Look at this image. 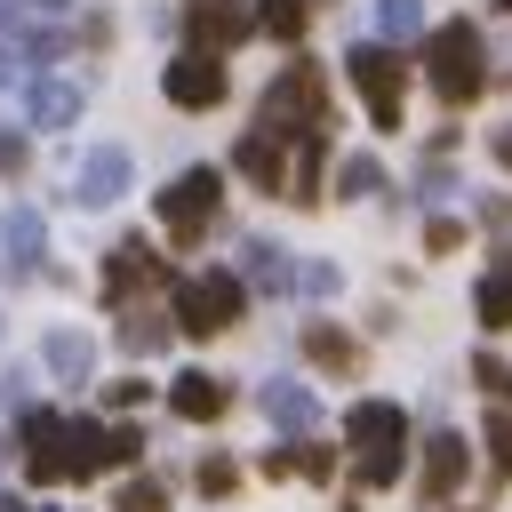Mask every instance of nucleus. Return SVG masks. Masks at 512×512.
<instances>
[{
  "label": "nucleus",
  "mask_w": 512,
  "mask_h": 512,
  "mask_svg": "<svg viewBox=\"0 0 512 512\" xmlns=\"http://www.w3.org/2000/svg\"><path fill=\"white\" fill-rule=\"evenodd\" d=\"M256 24H264L272 40H304V24H312V0H256Z\"/></svg>",
  "instance_id": "4be33fe9"
},
{
  "label": "nucleus",
  "mask_w": 512,
  "mask_h": 512,
  "mask_svg": "<svg viewBox=\"0 0 512 512\" xmlns=\"http://www.w3.org/2000/svg\"><path fill=\"white\" fill-rule=\"evenodd\" d=\"M24 8H40V16H64V8H72V0H24Z\"/></svg>",
  "instance_id": "4c0bfd02"
},
{
  "label": "nucleus",
  "mask_w": 512,
  "mask_h": 512,
  "mask_svg": "<svg viewBox=\"0 0 512 512\" xmlns=\"http://www.w3.org/2000/svg\"><path fill=\"white\" fill-rule=\"evenodd\" d=\"M216 200H224V176H216V168H184V176L160 192V224H168V240L192 248V240L216 224Z\"/></svg>",
  "instance_id": "423d86ee"
},
{
  "label": "nucleus",
  "mask_w": 512,
  "mask_h": 512,
  "mask_svg": "<svg viewBox=\"0 0 512 512\" xmlns=\"http://www.w3.org/2000/svg\"><path fill=\"white\" fill-rule=\"evenodd\" d=\"M296 280H304V288H312V296H336V280H344V272H336V264H304V272H296Z\"/></svg>",
  "instance_id": "473e14b6"
},
{
  "label": "nucleus",
  "mask_w": 512,
  "mask_h": 512,
  "mask_svg": "<svg viewBox=\"0 0 512 512\" xmlns=\"http://www.w3.org/2000/svg\"><path fill=\"white\" fill-rule=\"evenodd\" d=\"M232 480H240L232 456H208V464H200V496H232Z\"/></svg>",
  "instance_id": "c85d7f7f"
},
{
  "label": "nucleus",
  "mask_w": 512,
  "mask_h": 512,
  "mask_svg": "<svg viewBox=\"0 0 512 512\" xmlns=\"http://www.w3.org/2000/svg\"><path fill=\"white\" fill-rule=\"evenodd\" d=\"M160 88H168V104H184V112H208V104H224V64H216L208 48H184V56L160 72Z\"/></svg>",
  "instance_id": "6e6552de"
},
{
  "label": "nucleus",
  "mask_w": 512,
  "mask_h": 512,
  "mask_svg": "<svg viewBox=\"0 0 512 512\" xmlns=\"http://www.w3.org/2000/svg\"><path fill=\"white\" fill-rule=\"evenodd\" d=\"M0 512H32V504H24V496H8V488H0Z\"/></svg>",
  "instance_id": "58836bf2"
},
{
  "label": "nucleus",
  "mask_w": 512,
  "mask_h": 512,
  "mask_svg": "<svg viewBox=\"0 0 512 512\" xmlns=\"http://www.w3.org/2000/svg\"><path fill=\"white\" fill-rule=\"evenodd\" d=\"M24 472L32 480H64V416H48V408L24 416Z\"/></svg>",
  "instance_id": "ddd939ff"
},
{
  "label": "nucleus",
  "mask_w": 512,
  "mask_h": 512,
  "mask_svg": "<svg viewBox=\"0 0 512 512\" xmlns=\"http://www.w3.org/2000/svg\"><path fill=\"white\" fill-rule=\"evenodd\" d=\"M24 400H32V376L8 368V376H0V408H24Z\"/></svg>",
  "instance_id": "f704fd0d"
},
{
  "label": "nucleus",
  "mask_w": 512,
  "mask_h": 512,
  "mask_svg": "<svg viewBox=\"0 0 512 512\" xmlns=\"http://www.w3.org/2000/svg\"><path fill=\"white\" fill-rule=\"evenodd\" d=\"M0 16H16V8H8V0H0Z\"/></svg>",
  "instance_id": "a19ab883"
},
{
  "label": "nucleus",
  "mask_w": 512,
  "mask_h": 512,
  "mask_svg": "<svg viewBox=\"0 0 512 512\" xmlns=\"http://www.w3.org/2000/svg\"><path fill=\"white\" fill-rule=\"evenodd\" d=\"M72 192H80L88 208H112V200L128 192V152H120V144L88 152V160H80V184H72Z\"/></svg>",
  "instance_id": "4468645a"
},
{
  "label": "nucleus",
  "mask_w": 512,
  "mask_h": 512,
  "mask_svg": "<svg viewBox=\"0 0 512 512\" xmlns=\"http://www.w3.org/2000/svg\"><path fill=\"white\" fill-rule=\"evenodd\" d=\"M8 80H24V56H16V48H0V88H8Z\"/></svg>",
  "instance_id": "c9c22d12"
},
{
  "label": "nucleus",
  "mask_w": 512,
  "mask_h": 512,
  "mask_svg": "<svg viewBox=\"0 0 512 512\" xmlns=\"http://www.w3.org/2000/svg\"><path fill=\"white\" fill-rule=\"evenodd\" d=\"M296 472H304V480H328V472H336V448L304 440V448H296Z\"/></svg>",
  "instance_id": "cd10ccee"
},
{
  "label": "nucleus",
  "mask_w": 512,
  "mask_h": 512,
  "mask_svg": "<svg viewBox=\"0 0 512 512\" xmlns=\"http://www.w3.org/2000/svg\"><path fill=\"white\" fill-rule=\"evenodd\" d=\"M232 168H240L248 184H264V192H288V152H280V136H272V128H248V136H240V152H232Z\"/></svg>",
  "instance_id": "f8f14e48"
},
{
  "label": "nucleus",
  "mask_w": 512,
  "mask_h": 512,
  "mask_svg": "<svg viewBox=\"0 0 512 512\" xmlns=\"http://www.w3.org/2000/svg\"><path fill=\"white\" fill-rule=\"evenodd\" d=\"M80 80H32V96H24V112H32V128H72L80 120Z\"/></svg>",
  "instance_id": "2eb2a0df"
},
{
  "label": "nucleus",
  "mask_w": 512,
  "mask_h": 512,
  "mask_svg": "<svg viewBox=\"0 0 512 512\" xmlns=\"http://www.w3.org/2000/svg\"><path fill=\"white\" fill-rule=\"evenodd\" d=\"M240 272H248V288H264V296L296 288V264H288V248H272V240H248V248H240Z\"/></svg>",
  "instance_id": "6ab92c4d"
},
{
  "label": "nucleus",
  "mask_w": 512,
  "mask_h": 512,
  "mask_svg": "<svg viewBox=\"0 0 512 512\" xmlns=\"http://www.w3.org/2000/svg\"><path fill=\"white\" fill-rule=\"evenodd\" d=\"M376 32L384 40H424V0H376Z\"/></svg>",
  "instance_id": "5701e85b"
},
{
  "label": "nucleus",
  "mask_w": 512,
  "mask_h": 512,
  "mask_svg": "<svg viewBox=\"0 0 512 512\" xmlns=\"http://www.w3.org/2000/svg\"><path fill=\"white\" fill-rule=\"evenodd\" d=\"M144 392H152V384H144V376H120V384H104V400H112V408H136V400H144Z\"/></svg>",
  "instance_id": "72a5a7b5"
},
{
  "label": "nucleus",
  "mask_w": 512,
  "mask_h": 512,
  "mask_svg": "<svg viewBox=\"0 0 512 512\" xmlns=\"http://www.w3.org/2000/svg\"><path fill=\"white\" fill-rule=\"evenodd\" d=\"M256 128H272V136H304V128H328V80H320V64H288L272 88H264V104H256Z\"/></svg>",
  "instance_id": "7ed1b4c3"
},
{
  "label": "nucleus",
  "mask_w": 512,
  "mask_h": 512,
  "mask_svg": "<svg viewBox=\"0 0 512 512\" xmlns=\"http://www.w3.org/2000/svg\"><path fill=\"white\" fill-rule=\"evenodd\" d=\"M464 472H472V448H464L456 432H432V440H424V504H448V496L464 488Z\"/></svg>",
  "instance_id": "9d476101"
},
{
  "label": "nucleus",
  "mask_w": 512,
  "mask_h": 512,
  "mask_svg": "<svg viewBox=\"0 0 512 512\" xmlns=\"http://www.w3.org/2000/svg\"><path fill=\"white\" fill-rule=\"evenodd\" d=\"M344 72H352V88L368 96V112H376V128H400V96H408V64L392 56V40H360V48L344 56Z\"/></svg>",
  "instance_id": "39448f33"
},
{
  "label": "nucleus",
  "mask_w": 512,
  "mask_h": 512,
  "mask_svg": "<svg viewBox=\"0 0 512 512\" xmlns=\"http://www.w3.org/2000/svg\"><path fill=\"white\" fill-rule=\"evenodd\" d=\"M488 456H496V472L512 480V416H488Z\"/></svg>",
  "instance_id": "c756f323"
},
{
  "label": "nucleus",
  "mask_w": 512,
  "mask_h": 512,
  "mask_svg": "<svg viewBox=\"0 0 512 512\" xmlns=\"http://www.w3.org/2000/svg\"><path fill=\"white\" fill-rule=\"evenodd\" d=\"M152 280H168V264H160L144 240H120V248L104 256V296H112V304L136 296V288H152Z\"/></svg>",
  "instance_id": "9b49d317"
},
{
  "label": "nucleus",
  "mask_w": 512,
  "mask_h": 512,
  "mask_svg": "<svg viewBox=\"0 0 512 512\" xmlns=\"http://www.w3.org/2000/svg\"><path fill=\"white\" fill-rule=\"evenodd\" d=\"M488 152H496V168H512V128H496V136H488Z\"/></svg>",
  "instance_id": "e433bc0d"
},
{
  "label": "nucleus",
  "mask_w": 512,
  "mask_h": 512,
  "mask_svg": "<svg viewBox=\"0 0 512 512\" xmlns=\"http://www.w3.org/2000/svg\"><path fill=\"white\" fill-rule=\"evenodd\" d=\"M456 240H464V224H456V216H432V224H424V248H432V256H448Z\"/></svg>",
  "instance_id": "7c9ffc66"
},
{
  "label": "nucleus",
  "mask_w": 512,
  "mask_h": 512,
  "mask_svg": "<svg viewBox=\"0 0 512 512\" xmlns=\"http://www.w3.org/2000/svg\"><path fill=\"white\" fill-rule=\"evenodd\" d=\"M424 80L440 104H472L488 88V48H480V24H432L424 32Z\"/></svg>",
  "instance_id": "f257e3e1"
},
{
  "label": "nucleus",
  "mask_w": 512,
  "mask_h": 512,
  "mask_svg": "<svg viewBox=\"0 0 512 512\" xmlns=\"http://www.w3.org/2000/svg\"><path fill=\"white\" fill-rule=\"evenodd\" d=\"M40 360H48V368H56L64 384H88V368H96V344H88L80 328H56V336L40 344Z\"/></svg>",
  "instance_id": "aec40b11"
},
{
  "label": "nucleus",
  "mask_w": 512,
  "mask_h": 512,
  "mask_svg": "<svg viewBox=\"0 0 512 512\" xmlns=\"http://www.w3.org/2000/svg\"><path fill=\"white\" fill-rule=\"evenodd\" d=\"M112 512H168V488H160V480H128Z\"/></svg>",
  "instance_id": "a878e982"
},
{
  "label": "nucleus",
  "mask_w": 512,
  "mask_h": 512,
  "mask_svg": "<svg viewBox=\"0 0 512 512\" xmlns=\"http://www.w3.org/2000/svg\"><path fill=\"white\" fill-rule=\"evenodd\" d=\"M168 408H176L184 424H216V416L232 408V384L208 376V368H184V376H168Z\"/></svg>",
  "instance_id": "1a4fd4ad"
},
{
  "label": "nucleus",
  "mask_w": 512,
  "mask_h": 512,
  "mask_svg": "<svg viewBox=\"0 0 512 512\" xmlns=\"http://www.w3.org/2000/svg\"><path fill=\"white\" fill-rule=\"evenodd\" d=\"M184 32H192V48L224 56V48H240L256 32V8L248 0H184Z\"/></svg>",
  "instance_id": "0eeeda50"
},
{
  "label": "nucleus",
  "mask_w": 512,
  "mask_h": 512,
  "mask_svg": "<svg viewBox=\"0 0 512 512\" xmlns=\"http://www.w3.org/2000/svg\"><path fill=\"white\" fill-rule=\"evenodd\" d=\"M40 248H48L40 208H8V224H0V256H8L16 272H32V264H40Z\"/></svg>",
  "instance_id": "f3484780"
},
{
  "label": "nucleus",
  "mask_w": 512,
  "mask_h": 512,
  "mask_svg": "<svg viewBox=\"0 0 512 512\" xmlns=\"http://www.w3.org/2000/svg\"><path fill=\"white\" fill-rule=\"evenodd\" d=\"M472 312H480V328H512V248L480 272V288H472Z\"/></svg>",
  "instance_id": "a211bd4d"
},
{
  "label": "nucleus",
  "mask_w": 512,
  "mask_h": 512,
  "mask_svg": "<svg viewBox=\"0 0 512 512\" xmlns=\"http://www.w3.org/2000/svg\"><path fill=\"white\" fill-rule=\"evenodd\" d=\"M496 8H504V16H512V0H496Z\"/></svg>",
  "instance_id": "79ce46f5"
},
{
  "label": "nucleus",
  "mask_w": 512,
  "mask_h": 512,
  "mask_svg": "<svg viewBox=\"0 0 512 512\" xmlns=\"http://www.w3.org/2000/svg\"><path fill=\"white\" fill-rule=\"evenodd\" d=\"M0 464H8V440H0Z\"/></svg>",
  "instance_id": "ea45409f"
},
{
  "label": "nucleus",
  "mask_w": 512,
  "mask_h": 512,
  "mask_svg": "<svg viewBox=\"0 0 512 512\" xmlns=\"http://www.w3.org/2000/svg\"><path fill=\"white\" fill-rule=\"evenodd\" d=\"M264 416H272L280 432H312V424H320V400H312V384L272 376V384H264Z\"/></svg>",
  "instance_id": "dca6fc26"
},
{
  "label": "nucleus",
  "mask_w": 512,
  "mask_h": 512,
  "mask_svg": "<svg viewBox=\"0 0 512 512\" xmlns=\"http://www.w3.org/2000/svg\"><path fill=\"white\" fill-rule=\"evenodd\" d=\"M344 440L360 448V488H392L400 480V456H408V416L392 400H360L344 416Z\"/></svg>",
  "instance_id": "f03ea898"
},
{
  "label": "nucleus",
  "mask_w": 512,
  "mask_h": 512,
  "mask_svg": "<svg viewBox=\"0 0 512 512\" xmlns=\"http://www.w3.org/2000/svg\"><path fill=\"white\" fill-rule=\"evenodd\" d=\"M120 344L144 360V352H160V344H168V320H152V312H128V320H120Z\"/></svg>",
  "instance_id": "393cba45"
},
{
  "label": "nucleus",
  "mask_w": 512,
  "mask_h": 512,
  "mask_svg": "<svg viewBox=\"0 0 512 512\" xmlns=\"http://www.w3.org/2000/svg\"><path fill=\"white\" fill-rule=\"evenodd\" d=\"M24 160H32V144H24L16 128H0V168H8V176H24Z\"/></svg>",
  "instance_id": "2f4dec72"
},
{
  "label": "nucleus",
  "mask_w": 512,
  "mask_h": 512,
  "mask_svg": "<svg viewBox=\"0 0 512 512\" xmlns=\"http://www.w3.org/2000/svg\"><path fill=\"white\" fill-rule=\"evenodd\" d=\"M304 352H312L328 376H352V368H360V352H352V336H344L336 320H312V328H304Z\"/></svg>",
  "instance_id": "412c9836"
},
{
  "label": "nucleus",
  "mask_w": 512,
  "mask_h": 512,
  "mask_svg": "<svg viewBox=\"0 0 512 512\" xmlns=\"http://www.w3.org/2000/svg\"><path fill=\"white\" fill-rule=\"evenodd\" d=\"M240 304H248V280H232V272H192V280H176V328H184V336H224V328L240 320Z\"/></svg>",
  "instance_id": "20e7f679"
},
{
  "label": "nucleus",
  "mask_w": 512,
  "mask_h": 512,
  "mask_svg": "<svg viewBox=\"0 0 512 512\" xmlns=\"http://www.w3.org/2000/svg\"><path fill=\"white\" fill-rule=\"evenodd\" d=\"M472 384H480L488 400H504V408H512V368H504V360H488V352H480V360H472Z\"/></svg>",
  "instance_id": "bb28decb"
},
{
  "label": "nucleus",
  "mask_w": 512,
  "mask_h": 512,
  "mask_svg": "<svg viewBox=\"0 0 512 512\" xmlns=\"http://www.w3.org/2000/svg\"><path fill=\"white\" fill-rule=\"evenodd\" d=\"M336 192H344V200H376V192H384V168H376L368 152H352V160L336 168Z\"/></svg>",
  "instance_id": "b1692460"
}]
</instances>
